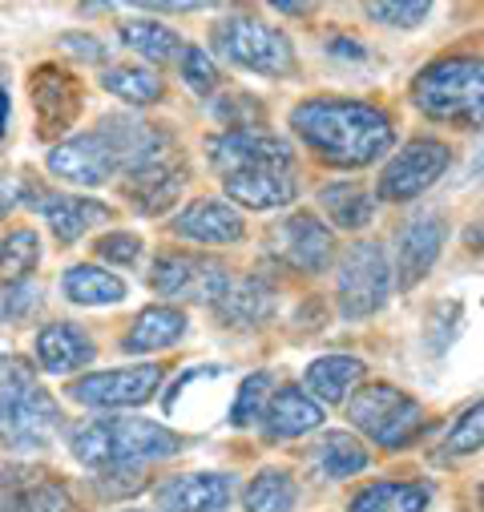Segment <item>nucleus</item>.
Returning a JSON list of instances; mask_svg holds the SVG:
<instances>
[{
  "mask_svg": "<svg viewBox=\"0 0 484 512\" xmlns=\"http://www.w3.org/2000/svg\"><path fill=\"white\" fill-rule=\"evenodd\" d=\"M291 130L331 166L343 170H359L372 166L376 158H384L396 142L392 121L363 105V101H331V97H315L295 105L291 113Z\"/></svg>",
  "mask_w": 484,
  "mask_h": 512,
  "instance_id": "f257e3e1",
  "label": "nucleus"
},
{
  "mask_svg": "<svg viewBox=\"0 0 484 512\" xmlns=\"http://www.w3.org/2000/svg\"><path fill=\"white\" fill-rule=\"evenodd\" d=\"M178 452V436L162 424L113 416V420H89L73 432V456L89 468H138L146 460H166Z\"/></svg>",
  "mask_w": 484,
  "mask_h": 512,
  "instance_id": "f03ea898",
  "label": "nucleus"
},
{
  "mask_svg": "<svg viewBox=\"0 0 484 512\" xmlns=\"http://www.w3.org/2000/svg\"><path fill=\"white\" fill-rule=\"evenodd\" d=\"M412 101L424 117L448 125H484V57L432 61L412 81Z\"/></svg>",
  "mask_w": 484,
  "mask_h": 512,
  "instance_id": "7ed1b4c3",
  "label": "nucleus"
},
{
  "mask_svg": "<svg viewBox=\"0 0 484 512\" xmlns=\"http://www.w3.org/2000/svg\"><path fill=\"white\" fill-rule=\"evenodd\" d=\"M57 404L41 383L17 367L0 379V444L9 448H45L57 428Z\"/></svg>",
  "mask_w": 484,
  "mask_h": 512,
  "instance_id": "20e7f679",
  "label": "nucleus"
},
{
  "mask_svg": "<svg viewBox=\"0 0 484 512\" xmlns=\"http://www.w3.org/2000/svg\"><path fill=\"white\" fill-rule=\"evenodd\" d=\"M347 416L363 436H372L384 448H404L424 428L420 404L412 396H404L400 388H388V383H368V388H359L347 404Z\"/></svg>",
  "mask_w": 484,
  "mask_h": 512,
  "instance_id": "39448f33",
  "label": "nucleus"
},
{
  "mask_svg": "<svg viewBox=\"0 0 484 512\" xmlns=\"http://www.w3.org/2000/svg\"><path fill=\"white\" fill-rule=\"evenodd\" d=\"M214 49L222 57H230L234 65L267 73V77H283V73L295 69L291 41L279 29H271V25L255 21V17H230V21H222L214 29Z\"/></svg>",
  "mask_w": 484,
  "mask_h": 512,
  "instance_id": "423d86ee",
  "label": "nucleus"
},
{
  "mask_svg": "<svg viewBox=\"0 0 484 512\" xmlns=\"http://www.w3.org/2000/svg\"><path fill=\"white\" fill-rule=\"evenodd\" d=\"M388 291H392V267H388L384 246L376 242L351 246L339 263V283H335L339 311L347 319H368L372 311L384 307Z\"/></svg>",
  "mask_w": 484,
  "mask_h": 512,
  "instance_id": "0eeeda50",
  "label": "nucleus"
},
{
  "mask_svg": "<svg viewBox=\"0 0 484 512\" xmlns=\"http://www.w3.org/2000/svg\"><path fill=\"white\" fill-rule=\"evenodd\" d=\"M230 271L210 263V259H186V254H162L150 267V287L166 299H198V303H218L222 291L230 287Z\"/></svg>",
  "mask_w": 484,
  "mask_h": 512,
  "instance_id": "6e6552de",
  "label": "nucleus"
},
{
  "mask_svg": "<svg viewBox=\"0 0 484 512\" xmlns=\"http://www.w3.org/2000/svg\"><path fill=\"white\" fill-rule=\"evenodd\" d=\"M158 383H162V367L142 363V367H117V371L89 375L73 383L69 396L85 408H142L146 400H154Z\"/></svg>",
  "mask_w": 484,
  "mask_h": 512,
  "instance_id": "1a4fd4ad",
  "label": "nucleus"
},
{
  "mask_svg": "<svg viewBox=\"0 0 484 512\" xmlns=\"http://www.w3.org/2000/svg\"><path fill=\"white\" fill-rule=\"evenodd\" d=\"M452 154L440 142H412L404 146L380 174V198L384 202H408L420 198L428 186H436V178L448 170Z\"/></svg>",
  "mask_w": 484,
  "mask_h": 512,
  "instance_id": "9d476101",
  "label": "nucleus"
},
{
  "mask_svg": "<svg viewBox=\"0 0 484 512\" xmlns=\"http://www.w3.org/2000/svg\"><path fill=\"white\" fill-rule=\"evenodd\" d=\"M210 162L218 174H238V170H259V166H287L291 170V146L267 130H230L210 142Z\"/></svg>",
  "mask_w": 484,
  "mask_h": 512,
  "instance_id": "9b49d317",
  "label": "nucleus"
},
{
  "mask_svg": "<svg viewBox=\"0 0 484 512\" xmlns=\"http://www.w3.org/2000/svg\"><path fill=\"white\" fill-rule=\"evenodd\" d=\"M0 512H73L69 488L41 468L0 472Z\"/></svg>",
  "mask_w": 484,
  "mask_h": 512,
  "instance_id": "f8f14e48",
  "label": "nucleus"
},
{
  "mask_svg": "<svg viewBox=\"0 0 484 512\" xmlns=\"http://www.w3.org/2000/svg\"><path fill=\"white\" fill-rule=\"evenodd\" d=\"M275 254L295 271L315 275L335 259V234L311 214H291L275 230Z\"/></svg>",
  "mask_w": 484,
  "mask_h": 512,
  "instance_id": "ddd939ff",
  "label": "nucleus"
},
{
  "mask_svg": "<svg viewBox=\"0 0 484 512\" xmlns=\"http://www.w3.org/2000/svg\"><path fill=\"white\" fill-rule=\"evenodd\" d=\"M49 170L57 178H69V182H81V186H101L113 178L117 162L109 154V146L101 142V134H81V138H69L61 146L49 150Z\"/></svg>",
  "mask_w": 484,
  "mask_h": 512,
  "instance_id": "4468645a",
  "label": "nucleus"
},
{
  "mask_svg": "<svg viewBox=\"0 0 484 512\" xmlns=\"http://www.w3.org/2000/svg\"><path fill=\"white\" fill-rule=\"evenodd\" d=\"M97 134L109 146L113 162L134 170V174L158 166V154L166 150V138L158 130H150L146 121H134V117H105V125Z\"/></svg>",
  "mask_w": 484,
  "mask_h": 512,
  "instance_id": "2eb2a0df",
  "label": "nucleus"
},
{
  "mask_svg": "<svg viewBox=\"0 0 484 512\" xmlns=\"http://www.w3.org/2000/svg\"><path fill=\"white\" fill-rule=\"evenodd\" d=\"M226 194L234 202H242L247 210H275V206H287L295 202L299 186H295V174L287 166H259V170H238V174H226Z\"/></svg>",
  "mask_w": 484,
  "mask_h": 512,
  "instance_id": "dca6fc26",
  "label": "nucleus"
},
{
  "mask_svg": "<svg viewBox=\"0 0 484 512\" xmlns=\"http://www.w3.org/2000/svg\"><path fill=\"white\" fill-rule=\"evenodd\" d=\"M230 504V480L218 472H186L170 476L158 488L162 512H222Z\"/></svg>",
  "mask_w": 484,
  "mask_h": 512,
  "instance_id": "f3484780",
  "label": "nucleus"
},
{
  "mask_svg": "<svg viewBox=\"0 0 484 512\" xmlns=\"http://www.w3.org/2000/svg\"><path fill=\"white\" fill-rule=\"evenodd\" d=\"M444 246V222L436 214H416L400 230V287H416L440 259Z\"/></svg>",
  "mask_w": 484,
  "mask_h": 512,
  "instance_id": "a211bd4d",
  "label": "nucleus"
},
{
  "mask_svg": "<svg viewBox=\"0 0 484 512\" xmlns=\"http://www.w3.org/2000/svg\"><path fill=\"white\" fill-rule=\"evenodd\" d=\"M214 311H218V319L226 327L255 331V327H263L275 315V291L263 279H230V287L222 291Z\"/></svg>",
  "mask_w": 484,
  "mask_h": 512,
  "instance_id": "6ab92c4d",
  "label": "nucleus"
},
{
  "mask_svg": "<svg viewBox=\"0 0 484 512\" xmlns=\"http://www.w3.org/2000/svg\"><path fill=\"white\" fill-rule=\"evenodd\" d=\"M93 355H97L93 339H89L81 327H73V323H49V327L37 335V359H41V367L53 371V375L81 371V367L93 363Z\"/></svg>",
  "mask_w": 484,
  "mask_h": 512,
  "instance_id": "aec40b11",
  "label": "nucleus"
},
{
  "mask_svg": "<svg viewBox=\"0 0 484 512\" xmlns=\"http://www.w3.org/2000/svg\"><path fill=\"white\" fill-rule=\"evenodd\" d=\"M174 230L194 238V242H214L218 246V242H238L242 238V218L218 198H198L174 218Z\"/></svg>",
  "mask_w": 484,
  "mask_h": 512,
  "instance_id": "412c9836",
  "label": "nucleus"
},
{
  "mask_svg": "<svg viewBox=\"0 0 484 512\" xmlns=\"http://www.w3.org/2000/svg\"><path fill=\"white\" fill-rule=\"evenodd\" d=\"M263 420H267V436L271 440H295V436H307V432H315L323 424V408L303 388H283L267 404Z\"/></svg>",
  "mask_w": 484,
  "mask_h": 512,
  "instance_id": "4be33fe9",
  "label": "nucleus"
},
{
  "mask_svg": "<svg viewBox=\"0 0 484 512\" xmlns=\"http://www.w3.org/2000/svg\"><path fill=\"white\" fill-rule=\"evenodd\" d=\"M186 335V315L174 311V307H146L134 327L126 331V343H121V351L126 355H146V351H166L174 347L178 339Z\"/></svg>",
  "mask_w": 484,
  "mask_h": 512,
  "instance_id": "5701e85b",
  "label": "nucleus"
},
{
  "mask_svg": "<svg viewBox=\"0 0 484 512\" xmlns=\"http://www.w3.org/2000/svg\"><path fill=\"white\" fill-rule=\"evenodd\" d=\"M432 500L428 484L412 480H380L351 496V512H424Z\"/></svg>",
  "mask_w": 484,
  "mask_h": 512,
  "instance_id": "b1692460",
  "label": "nucleus"
},
{
  "mask_svg": "<svg viewBox=\"0 0 484 512\" xmlns=\"http://www.w3.org/2000/svg\"><path fill=\"white\" fill-rule=\"evenodd\" d=\"M368 375V367H363L359 359H351V355H323V359H315L311 367H307V388L319 396V400H327V404H343L351 392H355V383Z\"/></svg>",
  "mask_w": 484,
  "mask_h": 512,
  "instance_id": "393cba45",
  "label": "nucleus"
},
{
  "mask_svg": "<svg viewBox=\"0 0 484 512\" xmlns=\"http://www.w3.org/2000/svg\"><path fill=\"white\" fill-rule=\"evenodd\" d=\"M45 218H49V226H53V234L61 242H77L85 230H93V226H101L109 218V206L93 202V198L57 194V198H45Z\"/></svg>",
  "mask_w": 484,
  "mask_h": 512,
  "instance_id": "a878e982",
  "label": "nucleus"
},
{
  "mask_svg": "<svg viewBox=\"0 0 484 512\" xmlns=\"http://www.w3.org/2000/svg\"><path fill=\"white\" fill-rule=\"evenodd\" d=\"M61 291L77 307H109L126 299V283L101 267H69L61 279Z\"/></svg>",
  "mask_w": 484,
  "mask_h": 512,
  "instance_id": "bb28decb",
  "label": "nucleus"
},
{
  "mask_svg": "<svg viewBox=\"0 0 484 512\" xmlns=\"http://www.w3.org/2000/svg\"><path fill=\"white\" fill-rule=\"evenodd\" d=\"M319 202H323V210L331 214V222L339 230H359V226H368L372 214H376L372 194L363 186H355V182H327L319 190Z\"/></svg>",
  "mask_w": 484,
  "mask_h": 512,
  "instance_id": "cd10ccee",
  "label": "nucleus"
},
{
  "mask_svg": "<svg viewBox=\"0 0 484 512\" xmlns=\"http://www.w3.org/2000/svg\"><path fill=\"white\" fill-rule=\"evenodd\" d=\"M295 500H299V488H295V480L283 468H263L251 480L247 496H242L247 512H291Z\"/></svg>",
  "mask_w": 484,
  "mask_h": 512,
  "instance_id": "c85d7f7f",
  "label": "nucleus"
},
{
  "mask_svg": "<svg viewBox=\"0 0 484 512\" xmlns=\"http://www.w3.org/2000/svg\"><path fill=\"white\" fill-rule=\"evenodd\" d=\"M315 468L327 476V480H343V476H355L368 468V448H363L355 436L347 432H331L319 452H315Z\"/></svg>",
  "mask_w": 484,
  "mask_h": 512,
  "instance_id": "c756f323",
  "label": "nucleus"
},
{
  "mask_svg": "<svg viewBox=\"0 0 484 512\" xmlns=\"http://www.w3.org/2000/svg\"><path fill=\"white\" fill-rule=\"evenodd\" d=\"M121 41L146 61H174L186 49L182 37L170 25H158V21H130L126 29H121Z\"/></svg>",
  "mask_w": 484,
  "mask_h": 512,
  "instance_id": "7c9ffc66",
  "label": "nucleus"
},
{
  "mask_svg": "<svg viewBox=\"0 0 484 512\" xmlns=\"http://www.w3.org/2000/svg\"><path fill=\"white\" fill-rule=\"evenodd\" d=\"M101 85L121 97V101H130V105H150L162 97V81L158 73H150L146 65H117V69H105L101 73Z\"/></svg>",
  "mask_w": 484,
  "mask_h": 512,
  "instance_id": "2f4dec72",
  "label": "nucleus"
},
{
  "mask_svg": "<svg viewBox=\"0 0 484 512\" xmlns=\"http://www.w3.org/2000/svg\"><path fill=\"white\" fill-rule=\"evenodd\" d=\"M37 259H41V238H37V230H29V226L13 230L5 242H0V283L17 287V283L37 267Z\"/></svg>",
  "mask_w": 484,
  "mask_h": 512,
  "instance_id": "473e14b6",
  "label": "nucleus"
},
{
  "mask_svg": "<svg viewBox=\"0 0 484 512\" xmlns=\"http://www.w3.org/2000/svg\"><path fill=\"white\" fill-rule=\"evenodd\" d=\"M178 190H182V174L178 170H170V166H150V170H138L134 174V186H130V194H134V202L146 210V214H162L174 198H178Z\"/></svg>",
  "mask_w": 484,
  "mask_h": 512,
  "instance_id": "72a5a7b5",
  "label": "nucleus"
},
{
  "mask_svg": "<svg viewBox=\"0 0 484 512\" xmlns=\"http://www.w3.org/2000/svg\"><path fill=\"white\" fill-rule=\"evenodd\" d=\"M267 404H271V379H267L263 371H255V375L242 379V388H238V396H234V408H230V424H234V428L259 424L263 412H267Z\"/></svg>",
  "mask_w": 484,
  "mask_h": 512,
  "instance_id": "f704fd0d",
  "label": "nucleus"
},
{
  "mask_svg": "<svg viewBox=\"0 0 484 512\" xmlns=\"http://www.w3.org/2000/svg\"><path fill=\"white\" fill-rule=\"evenodd\" d=\"M476 448H484V400L476 408H468L456 420V428L448 432V452L452 456H464V452H476Z\"/></svg>",
  "mask_w": 484,
  "mask_h": 512,
  "instance_id": "c9c22d12",
  "label": "nucleus"
},
{
  "mask_svg": "<svg viewBox=\"0 0 484 512\" xmlns=\"http://www.w3.org/2000/svg\"><path fill=\"white\" fill-rule=\"evenodd\" d=\"M182 81L194 89V93H214V85H218V69H214V61H210V53L206 49H194V45H186L182 49Z\"/></svg>",
  "mask_w": 484,
  "mask_h": 512,
  "instance_id": "e433bc0d",
  "label": "nucleus"
},
{
  "mask_svg": "<svg viewBox=\"0 0 484 512\" xmlns=\"http://www.w3.org/2000/svg\"><path fill=\"white\" fill-rule=\"evenodd\" d=\"M432 13L428 0H404V5H368V17L392 29H416Z\"/></svg>",
  "mask_w": 484,
  "mask_h": 512,
  "instance_id": "4c0bfd02",
  "label": "nucleus"
},
{
  "mask_svg": "<svg viewBox=\"0 0 484 512\" xmlns=\"http://www.w3.org/2000/svg\"><path fill=\"white\" fill-rule=\"evenodd\" d=\"M138 250H142V238L138 234H105L97 242V254L105 263H121V267H130L138 263Z\"/></svg>",
  "mask_w": 484,
  "mask_h": 512,
  "instance_id": "58836bf2",
  "label": "nucleus"
},
{
  "mask_svg": "<svg viewBox=\"0 0 484 512\" xmlns=\"http://www.w3.org/2000/svg\"><path fill=\"white\" fill-rule=\"evenodd\" d=\"M17 291H21V299H17L13 291H9V299H5V315H9V319H25V311L37 303V291H33L29 283H17Z\"/></svg>",
  "mask_w": 484,
  "mask_h": 512,
  "instance_id": "ea45409f",
  "label": "nucleus"
},
{
  "mask_svg": "<svg viewBox=\"0 0 484 512\" xmlns=\"http://www.w3.org/2000/svg\"><path fill=\"white\" fill-rule=\"evenodd\" d=\"M61 45H65L69 53H85V61H101V57H105L101 41H93V37H81V33H69Z\"/></svg>",
  "mask_w": 484,
  "mask_h": 512,
  "instance_id": "a19ab883",
  "label": "nucleus"
},
{
  "mask_svg": "<svg viewBox=\"0 0 484 512\" xmlns=\"http://www.w3.org/2000/svg\"><path fill=\"white\" fill-rule=\"evenodd\" d=\"M327 49H331V53H347V61H359V57H363V45H355V41H347V37H335Z\"/></svg>",
  "mask_w": 484,
  "mask_h": 512,
  "instance_id": "79ce46f5",
  "label": "nucleus"
},
{
  "mask_svg": "<svg viewBox=\"0 0 484 512\" xmlns=\"http://www.w3.org/2000/svg\"><path fill=\"white\" fill-rule=\"evenodd\" d=\"M464 242H468L472 250H484V218H476V222L464 230Z\"/></svg>",
  "mask_w": 484,
  "mask_h": 512,
  "instance_id": "37998d69",
  "label": "nucleus"
},
{
  "mask_svg": "<svg viewBox=\"0 0 484 512\" xmlns=\"http://www.w3.org/2000/svg\"><path fill=\"white\" fill-rule=\"evenodd\" d=\"M5 117H9V97H5V89H0V134H5Z\"/></svg>",
  "mask_w": 484,
  "mask_h": 512,
  "instance_id": "c03bdc74",
  "label": "nucleus"
},
{
  "mask_svg": "<svg viewBox=\"0 0 484 512\" xmlns=\"http://www.w3.org/2000/svg\"><path fill=\"white\" fill-rule=\"evenodd\" d=\"M480 512H484V488H480Z\"/></svg>",
  "mask_w": 484,
  "mask_h": 512,
  "instance_id": "a18cd8bd",
  "label": "nucleus"
}]
</instances>
